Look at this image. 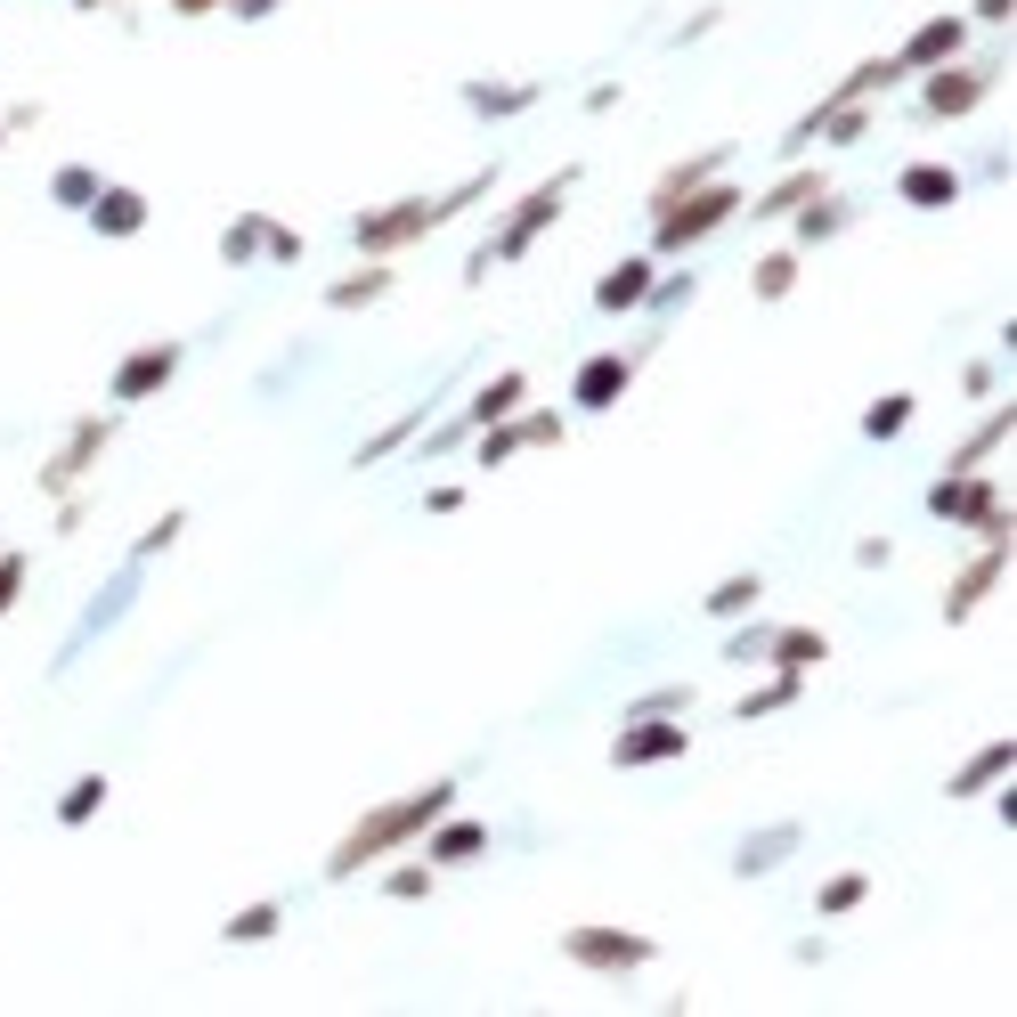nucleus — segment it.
<instances>
[{"label":"nucleus","mask_w":1017,"mask_h":1017,"mask_svg":"<svg viewBox=\"0 0 1017 1017\" xmlns=\"http://www.w3.org/2000/svg\"><path fill=\"white\" fill-rule=\"evenodd\" d=\"M904 196H920V204H952V171H912Z\"/></svg>","instance_id":"nucleus-1"},{"label":"nucleus","mask_w":1017,"mask_h":1017,"mask_svg":"<svg viewBox=\"0 0 1017 1017\" xmlns=\"http://www.w3.org/2000/svg\"><path fill=\"white\" fill-rule=\"evenodd\" d=\"M611 391H619V367H611V358H603V367H586V383H578V399H586V407H603Z\"/></svg>","instance_id":"nucleus-2"},{"label":"nucleus","mask_w":1017,"mask_h":1017,"mask_svg":"<svg viewBox=\"0 0 1017 1017\" xmlns=\"http://www.w3.org/2000/svg\"><path fill=\"white\" fill-rule=\"evenodd\" d=\"M635 293H643V269H619V277H611V285H603V302H611V310H619V302H635Z\"/></svg>","instance_id":"nucleus-3"},{"label":"nucleus","mask_w":1017,"mask_h":1017,"mask_svg":"<svg viewBox=\"0 0 1017 1017\" xmlns=\"http://www.w3.org/2000/svg\"><path fill=\"white\" fill-rule=\"evenodd\" d=\"M660 749H676V733H643V741H627V749H619V757H627V765H635V757H660Z\"/></svg>","instance_id":"nucleus-4"},{"label":"nucleus","mask_w":1017,"mask_h":1017,"mask_svg":"<svg viewBox=\"0 0 1017 1017\" xmlns=\"http://www.w3.org/2000/svg\"><path fill=\"white\" fill-rule=\"evenodd\" d=\"M106 228H139V204L131 196H106Z\"/></svg>","instance_id":"nucleus-5"},{"label":"nucleus","mask_w":1017,"mask_h":1017,"mask_svg":"<svg viewBox=\"0 0 1017 1017\" xmlns=\"http://www.w3.org/2000/svg\"><path fill=\"white\" fill-rule=\"evenodd\" d=\"M163 367H171V358H139V367H131V375H123V391H147V383H155V375H163Z\"/></svg>","instance_id":"nucleus-6"}]
</instances>
